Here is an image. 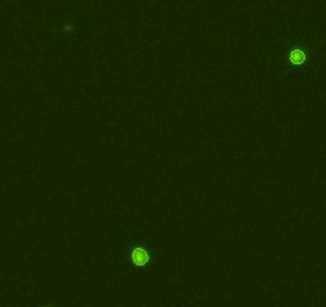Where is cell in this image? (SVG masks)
<instances>
[{"label": "cell", "instance_id": "cell-2", "mask_svg": "<svg viewBox=\"0 0 326 307\" xmlns=\"http://www.w3.org/2000/svg\"><path fill=\"white\" fill-rule=\"evenodd\" d=\"M149 253L144 250V248L138 246L135 248V250L131 251V263L135 264L136 267H144L147 263H149Z\"/></svg>", "mask_w": 326, "mask_h": 307}, {"label": "cell", "instance_id": "cell-1", "mask_svg": "<svg viewBox=\"0 0 326 307\" xmlns=\"http://www.w3.org/2000/svg\"><path fill=\"white\" fill-rule=\"evenodd\" d=\"M286 63L291 67H304L307 63V52L306 46L300 43H293L291 46H288L286 52Z\"/></svg>", "mask_w": 326, "mask_h": 307}]
</instances>
